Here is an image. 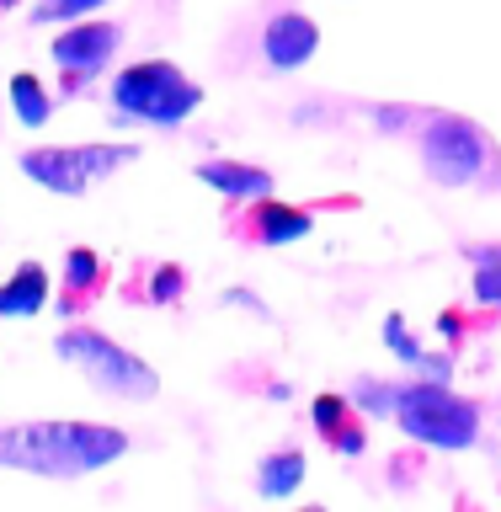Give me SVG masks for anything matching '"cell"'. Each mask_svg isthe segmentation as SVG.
Here are the masks:
<instances>
[{"label": "cell", "mask_w": 501, "mask_h": 512, "mask_svg": "<svg viewBox=\"0 0 501 512\" xmlns=\"http://www.w3.org/2000/svg\"><path fill=\"white\" fill-rule=\"evenodd\" d=\"M395 395H400L395 379H358L352 384V406L363 416H395Z\"/></svg>", "instance_id": "obj_15"}, {"label": "cell", "mask_w": 501, "mask_h": 512, "mask_svg": "<svg viewBox=\"0 0 501 512\" xmlns=\"http://www.w3.org/2000/svg\"><path fill=\"white\" fill-rule=\"evenodd\" d=\"M107 0H38L32 6V22H80V16H91V11H102Z\"/></svg>", "instance_id": "obj_18"}, {"label": "cell", "mask_w": 501, "mask_h": 512, "mask_svg": "<svg viewBox=\"0 0 501 512\" xmlns=\"http://www.w3.org/2000/svg\"><path fill=\"white\" fill-rule=\"evenodd\" d=\"M54 352L91 379V390H102L112 400H155V390H160V374L139 358V352L107 342V336L91 331V326H64L54 336Z\"/></svg>", "instance_id": "obj_5"}, {"label": "cell", "mask_w": 501, "mask_h": 512, "mask_svg": "<svg viewBox=\"0 0 501 512\" xmlns=\"http://www.w3.org/2000/svg\"><path fill=\"white\" fill-rule=\"evenodd\" d=\"M416 374H422V379H448V384H454V352H422Z\"/></svg>", "instance_id": "obj_22"}, {"label": "cell", "mask_w": 501, "mask_h": 512, "mask_svg": "<svg viewBox=\"0 0 501 512\" xmlns=\"http://www.w3.org/2000/svg\"><path fill=\"white\" fill-rule=\"evenodd\" d=\"M112 107L123 118H144L155 128H182L203 107V86L187 80L171 59H139L112 80Z\"/></svg>", "instance_id": "obj_4"}, {"label": "cell", "mask_w": 501, "mask_h": 512, "mask_svg": "<svg viewBox=\"0 0 501 512\" xmlns=\"http://www.w3.org/2000/svg\"><path fill=\"white\" fill-rule=\"evenodd\" d=\"M422 171L438 187H491L486 171H501V150L464 112H422Z\"/></svg>", "instance_id": "obj_2"}, {"label": "cell", "mask_w": 501, "mask_h": 512, "mask_svg": "<svg viewBox=\"0 0 501 512\" xmlns=\"http://www.w3.org/2000/svg\"><path fill=\"white\" fill-rule=\"evenodd\" d=\"M347 416H352V395H336V390H326V395H315V400H310V422H315L320 438H331V432L342 427Z\"/></svg>", "instance_id": "obj_16"}, {"label": "cell", "mask_w": 501, "mask_h": 512, "mask_svg": "<svg viewBox=\"0 0 501 512\" xmlns=\"http://www.w3.org/2000/svg\"><path fill=\"white\" fill-rule=\"evenodd\" d=\"M118 43H123V27L118 22H91V16H80V22L64 27L59 38L48 43V54H54V64L64 70L59 96H80V91H86V80H96L112 64Z\"/></svg>", "instance_id": "obj_6"}, {"label": "cell", "mask_w": 501, "mask_h": 512, "mask_svg": "<svg viewBox=\"0 0 501 512\" xmlns=\"http://www.w3.org/2000/svg\"><path fill=\"white\" fill-rule=\"evenodd\" d=\"M384 347H390V352H395V358L406 363V368H416V363H422V352H427V347L411 336L406 315H384Z\"/></svg>", "instance_id": "obj_17"}, {"label": "cell", "mask_w": 501, "mask_h": 512, "mask_svg": "<svg viewBox=\"0 0 501 512\" xmlns=\"http://www.w3.org/2000/svg\"><path fill=\"white\" fill-rule=\"evenodd\" d=\"M22 171L38 187L59 192V198H80L91 187L86 166H80V144H38V150H22Z\"/></svg>", "instance_id": "obj_8"}, {"label": "cell", "mask_w": 501, "mask_h": 512, "mask_svg": "<svg viewBox=\"0 0 501 512\" xmlns=\"http://www.w3.org/2000/svg\"><path fill=\"white\" fill-rule=\"evenodd\" d=\"M11 107H16V118H22L27 128H43L48 123V112H54V96H48V86L32 70H16L11 75Z\"/></svg>", "instance_id": "obj_14"}, {"label": "cell", "mask_w": 501, "mask_h": 512, "mask_svg": "<svg viewBox=\"0 0 501 512\" xmlns=\"http://www.w3.org/2000/svg\"><path fill=\"white\" fill-rule=\"evenodd\" d=\"M326 443H331V454H342V459H358L363 448H368V427H363V416H347V422L336 427Z\"/></svg>", "instance_id": "obj_19"}, {"label": "cell", "mask_w": 501, "mask_h": 512, "mask_svg": "<svg viewBox=\"0 0 501 512\" xmlns=\"http://www.w3.org/2000/svg\"><path fill=\"white\" fill-rule=\"evenodd\" d=\"M395 422L406 438L443 448V454H459V448L480 443V406L464 400L448 379H422L416 374L411 384H400L395 395Z\"/></svg>", "instance_id": "obj_3"}, {"label": "cell", "mask_w": 501, "mask_h": 512, "mask_svg": "<svg viewBox=\"0 0 501 512\" xmlns=\"http://www.w3.org/2000/svg\"><path fill=\"white\" fill-rule=\"evenodd\" d=\"M315 230V214L310 208H294V203H278V198H256L251 203V219H246V240L256 246H294Z\"/></svg>", "instance_id": "obj_9"}, {"label": "cell", "mask_w": 501, "mask_h": 512, "mask_svg": "<svg viewBox=\"0 0 501 512\" xmlns=\"http://www.w3.org/2000/svg\"><path fill=\"white\" fill-rule=\"evenodd\" d=\"M182 294H187V272L182 267H155L150 272V299L155 304H176Z\"/></svg>", "instance_id": "obj_20"}, {"label": "cell", "mask_w": 501, "mask_h": 512, "mask_svg": "<svg viewBox=\"0 0 501 512\" xmlns=\"http://www.w3.org/2000/svg\"><path fill=\"white\" fill-rule=\"evenodd\" d=\"M128 454V432L107 422H16L0 432V470L80 480Z\"/></svg>", "instance_id": "obj_1"}, {"label": "cell", "mask_w": 501, "mask_h": 512, "mask_svg": "<svg viewBox=\"0 0 501 512\" xmlns=\"http://www.w3.org/2000/svg\"><path fill=\"white\" fill-rule=\"evenodd\" d=\"M315 48H320V27L304 11H278L262 27V59L272 70H304L315 59Z\"/></svg>", "instance_id": "obj_7"}, {"label": "cell", "mask_w": 501, "mask_h": 512, "mask_svg": "<svg viewBox=\"0 0 501 512\" xmlns=\"http://www.w3.org/2000/svg\"><path fill=\"white\" fill-rule=\"evenodd\" d=\"M374 128L379 134H406V128H422V112L416 107H374Z\"/></svg>", "instance_id": "obj_21"}, {"label": "cell", "mask_w": 501, "mask_h": 512, "mask_svg": "<svg viewBox=\"0 0 501 512\" xmlns=\"http://www.w3.org/2000/svg\"><path fill=\"white\" fill-rule=\"evenodd\" d=\"M299 486H304V454L299 448H272V454H262V464H256V496L283 502V496H294Z\"/></svg>", "instance_id": "obj_13"}, {"label": "cell", "mask_w": 501, "mask_h": 512, "mask_svg": "<svg viewBox=\"0 0 501 512\" xmlns=\"http://www.w3.org/2000/svg\"><path fill=\"white\" fill-rule=\"evenodd\" d=\"M96 288H102V256L75 246L64 256V288H59V310L64 315H80L86 304L96 299Z\"/></svg>", "instance_id": "obj_12"}, {"label": "cell", "mask_w": 501, "mask_h": 512, "mask_svg": "<svg viewBox=\"0 0 501 512\" xmlns=\"http://www.w3.org/2000/svg\"><path fill=\"white\" fill-rule=\"evenodd\" d=\"M11 6H16V0H0V11H11Z\"/></svg>", "instance_id": "obj_25"}, {"label": "cell", "mask_w": 501, "mask_h": 512, "mask_svg": "<svg viewBox=\"0 0 501 512\" xmlns=\"http://www.w3.org/2000/svg\"><path fill=\"white\" fill-rule=\"evenodd\" d=\"M198 182H208L214 192H224V198H235V203L272 198V171L246 166V160H203V166H198Z\"/></svg>", "instance_id": "obj_10"}, {"label": "cell", "mask_w": 501, "mask_h": 512, "mask_svg": "<svg viewBox=\"0 0 501 512\" xmlns=\"http://www.w3.org/2000/svg\"><path fill=\"white\" fill-rule=\"evenodd\" d=\"M438 331L454 342V336H459V310H443V315H438Z\"/></svg>", "instance_id": "obj_24"}, {"label": "cell", "mask_w": 501, "mask_h": 512, "mask_svg": "<svg viewBox=\"0 0 501 512\" xmlns=\"http://www.w3.org/2000/svg\"><path fill=\"white\" fill-rule=\"evenodd\" d=\"M48 299L54 294H48L43 262H22L6 283H0V320H27V315H38Z\"/></svg>", "instance_id": "obj_11"}, {"label": "cell", "mask_w": 501, "mask_h": 512, "mask_svg": "<svg viewBox=\"0 0 501 512\" xmlns=\"http://www.w3.org/2000/svg\"><path fill=\"white\" fill-rule=\"evenodd\" d=\"M230 304H235V310H251V315H267V304L256 294H246V288H230Z\"/></svg>", "instance_id": "obj_23"}]
</instances>
